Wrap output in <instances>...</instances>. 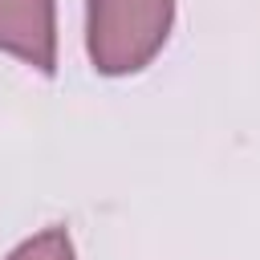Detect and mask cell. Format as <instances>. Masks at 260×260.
Instances as JSON below:
<instances>
[{"mask_svg": "<svg viewBox=\"0 0 260 260\" xmlns=\"http://www.w3.org/2000/svg\"><path fill=\"white\" fill-rule=\"evenodd\" d=\"M0 53L53 73L57 69V4L53 0H0Z\"/></svg>", "mask_w": 260, "mask_h": 260, "instance_id": "obj_2", "label": "cell"}, {"mask_svg": "<svg viewBox=\"0 0 260 260\" xmlns=\"http://www.w3.org/2000/svg\"><path fill=\"white\" fill-rule=\"evenodd\" d=\"M175 24V0H89L85 53L98 73L126 77L146 69Z\"/></svg>", "mask_w": 260, "mask_h": 260, "instance_id": "obj_1", "label": "cell"}, {"mask_svg": "<svg viewBox=\"0 0 260 260\" xmlns=\"http://www.w3.org/2000/svg\"><path fill=\"white\" fill-rule=\"evenodd\" d=\"M4 260H77V252H73V240L65 228H45V232L28 236L24 244H16Z\"/></svg>", "mask_w": 260, "mask_h": 260, "instance_id": "obj_3", "label": "cell"}]
</instances>
